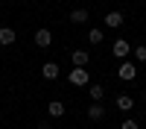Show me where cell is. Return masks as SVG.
I'll use <instances>...</instances> for the list:
<instances>
[{
  "label": "cell",
  "instance_id": "obj_1",
  "mask_svg": "<svg viewBox=\"0 0 146 129\" xmlns=\"http://www.w3.org/2000/svg\"><path fill=\"white\" fill-rule=\"evenodd\" d=\"M111 53H114V59L126 62V59H129V53H131V44H129V41H123V38H117V41L111 44Z\"/></svg>",
  "mask_w": 146,
  "mask_h": 129
},
{
  "label": "cell",
  "instance_id": "obj_2",
  "mask_svg": "<svg viewBox=\"0 0 146 129\" xmlns=\"http://www.w3.org/2000/svg\"><path fill=\"white\" fill-rule=\"evenodd\" d=\"M117 76L123 79V82H131V79L137 76V65H131V62H123V65L117 68Z\"/></svg>",
  "mask_w": 146,
  "mask_h": 129
},
{
  "label": "cell",
  "instance_id": "obj_3",
  "mask_svg": "<svg viewBox=\"0 0 146 129\" xmlns=\"http://www.w3.org/2000/svg\"><path fill=\"white\" fill-rule=\"evenodd\" d=\"M91 76H88V68H73L70 70V85H88Z\"/></svg>",
  "mask_w": 146,
  "mask_h": 129
},
{
  "label": "cell",
  "instance_id": "obj_4",
  "mask_svg": "<svg viewBox=\"0 0 146 129\" xmlns=\"http://www.w3.org/2000/svg\"><path fill=\"white\" fill-rule=\"evenodd\" d=\"M58 74H62V70H58V65H56V62H47V65H41V76H44L47 82L58 79Z\"/></svg>",
  "mask_w": 146,
  "mask_h": 129
},
{
  "label": "cell",
  "instance_id": "obj_5",
  "mask_svg": "<svg viewBox=\"0 0 146 129\" xmlns=\"http://www.w3.org/2000/svg\"><path fill=\"white\" fill-rule=\"evenodd\" d=\"M35 44H38L41 50H47V47L53 44V32L50 29H38V32H35Z\"/></svg>",
  "mask_w": 146,
  "mask_h": 129
},
{
  "label": "cell",
  "instance_id": "obj_6",
  "mask_svg": "<svg viewBox=\"0 0 146 129\" xmlns=\"http://www.w3.org/2000/svg\"><path fill=\"white\" fill-rule=\"evenodd\" d=\"M15 38H18V35H15V29H12V27H0V44H3V47H12V44H15Z\"/></svg>",
  "mask_w": 146,
  "mask_h": 129
},
{
  "label": "cell",
  "instance_id": "obj_7",
  "mask_svg": "<svg viewBox=\"0 0 146 129\" xmlns=\"http://www.w3.org/2000/svg\"><path fill=\"white\" fill-rule=\"evenodd\" d=\"M62 114H64V103H62V100L47 103V117H62Z\"/></svg>",
  "mask_w": 146,
  "mask_h": 129
},
{
  "label": "cell",
  "instance_id": "obj_8",
  "mask_svg": "<svg viewBox=\"0 0 146 129\" xmlns=\"http://www.w3.org/2000/svg\"><path fill=\"white\" fill-rule=\"evenodd\" d=\"M105 27H111V29L123 27V15H120V12H108L105 15Z\"/></svg>",
  "mask_w": 146,
  "mask_h": 129
},
{
  "label": "cell",
  "instance_id": "obj_9",
  "mask_svg": "<svg viewBox=\"0 0 146 129\" xmlns=\"http://www.w3.org/2000/svg\"><path fill=\"white\" fill-rule=\"evenodd\" d=\"M70 62H73V68H85V65H88V53H85V50H73Z\"/></svg>",
  "mask_w": 146,
  "mask_h": 129
},
{
  "label": "cell",
  "instance_id": "obj_10",
  "mask_svg": "<svg viewBox=\"0 0 146 129\" xmlns=\"http://www.w3.org/2000/svg\"><path fill=\"white\" fill-rule=\"evenodd\" d=\"M88 117H91V120H102V117H105V109H102L100 103H91V109H88Z\"/></svg>",
  "mask_w": 146,
  "mask_h": 129
},
{
  "label": "cell",
  "instance_id": "obj_11",
  "mask_svg": "<svg viewBox=\"0 0 146 129\" xmlns=\"http://www.w3.org/2000/svg\"><path fill=\"white\" fill-rule=\"evenodd\" d=\"M131 106H135V100H131L129 94H120V97H117V109H120V112H129Z\"/></svg>",
  "mask_w": 146,
  "mask_h": 129
},
{
  "label": "cell",
  "instance_id": "obj_12",
  "mask_svg": "<svg viewBox=\"0 0 146 129\" xmlns=\"http://www.w3.org/2000/svg\"><path fill=\"white\" fill-rule=\"evenodd\" d=\"M88 94H91V103H100V100L105 97V88H102V85H91Z\"/></svg>",
  "mask_w": 146,
  "mask_h": 129
},
{
  "label": "cell",
  "instance_id": "obj_13",
  "mask_svg": "<svg viewBox=\"0 0 146 129\" xmlns=\"http://www.w3.org/2000/svg\"><path fill=\"white\" fill-rule=\"evenodd\" d=\"M70 21L73 23H85V21H88V9H73L70 12Z\"/></svg>",
  "mask_w": 146,
  "mask_h": 129
},
{
  "label": "cell",
  "instance_id": "obj_14",
  "mask_svg": "<svg viewBox=\"0 0 146 129\" xmlns=\"http://www.w3.org/2000/svg\"><path fill=\"white\" fill-rule=\"evenodd\" d=\"M102 38H105V32H102V29H100V27H94V29H91V32H88V41H94V44H100V41H102Z\"/></svg>",
  "mask_w": 146,
  "mask_h": 129
},
{
  "label": "cell",
  "instance_id": "obj_15",
  "mask_svg": "<svg viewBox=\"0 0 146 129\" xmlns=\"http://www.w3.org/2000/svg\"><path fill=\"white\" fill-rule=\"evenodd\" d=\"M131 53H135V59H137V62H146V44L135 47V50H131Z\"/></svg>",
  "mask_w": 146,
  "mask_h": 129
},
{
  "label": "cell",
  "instance_id": "obj_16",
  "mask_svg": "<svg viewBox=\"0 0 146 129\" xmlns=\"http://www.w3.org/2000/svg\"><path fill=\"white\" fill-rule=\"evenodd\" d=\"M120 129H140V123H137V120H131V117H129V120H123V123H120Z\"/></svg>",
  "mask_w": 146,
  "mask_h": 129
},
{
  "label": "cell",
  "instance_id": "obj_17",
  "mask_svg": "<svg viewBox=\"0 0 146 129\" xmlns=\"http://www.w3.org/2000/svg\"><path fill=\"white\" fill-rule=\"evenodd\" d=\"M143 97H146V88H143Z\"/></svg>",
  "mask_w": 146,
  "mask_h": 129
}]
</instances>
